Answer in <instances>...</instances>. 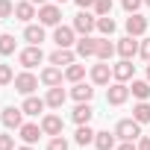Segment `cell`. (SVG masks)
Segmentation results:
<instances>
[{"instance_id": "ee69618b", "label": "cell", "mask_w": 150, "mask_h": 150, "mask_svg": "<svg viewBox=\"0 0 150 150\" xmlns=\"http://www.w3.org/2000/svg\"><path fill=\"white\" fill-rule=\"evenodd\" d=\"M147 83H150V65H147Z\"/></svg>"}, {"instance_id": "d4e9b609", "label": "cell", "mask_w": 150, "mask_h": 150, "mask_svg": "<svg viewBox=\"0 0 150 150\" xmlns=\"http://www.w3.org/2000/svg\"><path fill=\"white\" fill-rule=\"evenodd\" d=\"M94 144H97V150H115V135H112L109 129L94 132Z\"/></svg>"}, {"instance_id": "4316f807", "label": "cell", "mask_w": 150, "mask_h": 150, "mask_svg": "<svg viewBox=\"0 0 150 150\" xmlns=\"http://www.w3.org/2000/svg\"><path fill=\"white\" fill-rule=\"evenodd\" d=\"M129 91H132V97H138V100H147V97H150V83H144V80H132Z\"/></svg>"}, {"instance_id": "8992f818", "label": "cell", "mask_w": 150, "mask_h": 150, "mask_svg": "<svg viewBox=\"0 0 150 150\" xmlns=\"http://www.w3.org/2000/svg\"><path fill=\"white\" fill-rule=\"evenodd\" d=\"M112 77H115L118 83L132 80V77H135V65H132V59H121L118 65H112Z\"/></svg>"}, {"instance_id": "8d00e7d4", "label": "cell", "mask_w": 150, "mask_h": 150, "mask_svg": "<svg viewBox=\"0 0 150 150\" xmlns=\"http://www.w3.org/2000/svg\"><path fill=\"white\" fill-rule=\"evenodd\" d=\"M141 3H144V0H124V9L132 15V12H138V9H141Z\"/></svg>"}, {"instance_id": "d6986e66", "label": "cell", "mask_w": 150, "mask_h": 150, "mask_svg": "<svg viewBox=\"0 0 150 150\" xmlns=\"http://www.w3.org/2000/svg\"><path fill=\"white\" fill-rule=\"evenodd\" d=\"M115 53H118V47H115L109 38H97V53H94V56H97L100 62H109Z\"/></svg>"}, {"instance_id": "f1b7e54d", "label": "cell", "mask_w": 150, "mask_h": 150, "mask_svg": "<svg viewBox=\"0 0 150 150\" xmlns=\"http://www.w3.org/2000/svg\"><path fill=\"white\" fill-rule=\"evenodd\" d=\"M132 118H135L138 124H147V121H150V103L141 100L138 106H132Z\"/></svg>"}, {"instance_id": "4dcf8cb0", "label": "cell", "mask_w": 150, "mask_h": 150, "mask_svg": "<svg viewBox=\"0 0 150 150\" xmlns=\"http://www.w3.org/2000/svg\"><path fill=\"white\" fill-rule=\"evenodd\" d=\"M97 30H100L103 35H112V33H115V21H112L109 15H100V18H97Z\"/></svg>"}, {"instance_id": "7c38bea8", "label": "cell", "mask_w": 150, "mask_h": 150, "mask_svg": "<svg viewBox=\"0 0 150 150\" xmlns=\"http://www.w3.org/2000/svg\"><path fill=\"white\" fill-rule=\"evenodd\" d=\"M144 30H147V18H144V15H138V12H132V15L127 18V33L138 38Z\"/></svg>"}, {"instance_id": "52a82bcc", "label": "cell", "mask_w": 150, "mask_h": 150, "mask_svg": "<svg viewBox=\"0 0 150 150\" xmlns=\"http://www.w3.org/2000/svg\"><path fill=\"white\" fill-rule=\"evenodd\" d=\"M94 27H97V18H94V15H88V9H83L77 18H74V30H77L80 35H88Z\"/></svg>"}, {"instance_id": "836d02e7", "label": "cell", "mask_w": 150, "mask_h": 150, "mask_svg": "<svg viewBox=\"0 0 150 150\" xmlns=\"http://www.w3.org/2000/svg\"><path fill=\"white\" fill-rule=\"evenodd\" d=\"M47 150H68V141H65L62 135H53L50 144H47Z\"/></svg>"}, {"instance_id": "ba28073f", "label": "cell", "mask_w": 150, "mask_h": 150, "mask_svg": "<svg viewBox=\"0 0 150 150\" xmlns=\"http://www.w3.org/2000/svg\"><path fill=\"white\" fill-rule=\"evenodd\" d=\"M38 88V80L33 77L30 71H24V74H18L15 77V91H21V94H33Z\"/></svg>"}, {"instance_id": "603a6c76", "label": "cell", "mask_w": 150, "mask_h": 150, "mask_svg": "<svg viewBox=\"0 0 150 150\" xmlns=\"http://www.w3.org/2000/svg\"><path fill=\"white\" fill-rule=\"evenodd\" d=\"M71 118L77 121V124H88V121L94 118V109H91L88 103H77V109L71 112Z\"/></svg>"}, {"instance_id": "d6a6232c", "label": "cell", "mask_w": 150, "mask_h": 150, "mask_svg": "<svg viewBox=\"0 0 150 150\" xmlns=\"http://www.w3.org/2000/svg\"><path fill=\"white\" fill-rule=\"evenodd\" d=\"M94 12L97 15H109L112 12V0H94Z\"/></svg>"}, {"instance_id": "5bb4252c", "label": "cell", "mask_w": 150, "mask_h": 150, "mask_svg": "<svg viewBox=\"0 0 150 150\" xmlns=\"http://www.w3.org/2000/svg\"><path fill=\"white\" fill-rule=\"evenodd\" d=\"M62 118L59 115H44L41 118V129H44V135H62Z\"/></svg>"}, {"instance_id": "74e56055", "label": "cell", "mask_w": 150, "mask_h": 150, "mask_svg": "<svg viewBox=\"0 0 150 150\" xmlns=\"http://www.w3.org/2000/svg\"><path fill=\"white\" fill-rule=\"evenodd\" d=\"M138 56H141V59H147V62H150V38H147V41H141V44H138Z\"/></svg>"}, {"instance_id": "d590c367", "label": "cell", "mask_w": 150, "mask_h": 150, "mask_svg": "<svg viewBox=\"0 0 150 150\" xmlns=\"http://www.w3.org/2000/svg\"><path fill=\"white\" fill-rule=\"evenodd\" d=\"M0 150H15V135H0Z\"/></svg>"}, {"instance_id": "f546056e", "label": "cell", "mask_w": 150, "mask_h": 150, "mask_svg": "<svg viewBox=\"0 0 150 150\" xmlns=\"http://www.w3.org/2000/svg\"><path fill=\"white\" fill-rule=\"evenodd\" d=\"M12 53H15V35L3 33L0 35V56H12Z\"/></svg>"}, {"instance_id": "cb8c5ba5", "label": "cell", "mask_w": 150, "mask_h": 150, "mask_svg": "<svg viewBox=\"0 0 150 150\" xmlns=\"http://www.w3.org/2000/svg\"><path fill=\"white\" fill-rule=\"evenodd\" d=\"M15 15H18V21H33L35 18V3H30V0L15 3Z\"/></svg>"}, {"instance_id": "f6af8a7d", "label": "cell", "mask_w": 150, "mask_h": 150, "mask_svg": "<svg viewBox=\"0 0 150 150\" xmlns=\"http://www.w3.org/2000/svg\"><path fill=\"white\" fill-rule=\"evenodd\" d=\"M56 3H68V0H56Z\"/></svg>"}, {"instance_id": "2e32d148", "label": "cell", "mask_w": 150, "mask_h": 150, "mask_svg": "<svg viewBox=\"0 0 150 150\" xmlns=\"http://www.w3.org/2000/svg\"><path fill=\"white\" fill-rule=\"evenodd\" d=\"M71 97L77 100V103H88V100L94 97V88H91L88 83H74V88H71Z\"/></svg>"}, {"instance_id": "277c9868", "label": "cell", "mask_w": 150, "mask_h": 150, "mask_svg": "<svg viewBox=\"0 0 150 150\" xmlns=\"http://www.w3.org/2000/svg\"><path fill=\"white\" fill-rule=\"evenodd\" d=\"M127 97H129V86H124V83H118V80L106 88V103H112V106L127 103Z\"/></svg>"}, {"instance_id": "9a60e30c", "label": "cell", "mask_w": 150, "mask_h": 150, "mask_svg": "<svg viewBox=\"0 0 150 150\" xmlns=\"http://www.w3.org/2000/svg\"><path fill=\"white\" fill-rule=\"evenodd\" d=\"M62 68H56V65H50V68H44L41 71V83L47 86V88H53V86H62Z\"/></svg>"}, {"instance_id": "1f68e13d", "label": "cell", "mask_w": 150, "mask_h": 150, "mask_svg": "<svg viewBox=\"0 0 150 150\" xmlns=\"http://www.w3.org/2000/svg\"><path fill=\"white\" fill-rule=\"evenodd\" d=\"M9 83H15L12 68H9V65H0V86H9Z\"/></svg>"}, {"instance_id": "b9f144b4", "label": "cell", "mask_w": 150, "mask_h": 150, "mask_svg": "<svg viewBox=\"0 0 150 150\" xmlns=\"http://www.w3.org/2000/svg\"><path fill=\"white\" fill-rule=\"evenodd\" d=\"M15 150H33V144H24V147H15Z\"/></svg>"}, {"instance_id": "484cf974", "label": "cell", "mask_w": 150, "mask_h": 150, "mask_svg": "<svg viewBox=\"0 0 150 150\" xmlns=\"http://www.w3.org/2000/svg\"><path fill=\"white\" fill-rule=\"evenodd\" d=\"M83 77H86V65H68L65 68V80H71V83H83Z\"/></svg>"}, {"instance_id": "5b68a950", "label": "cell", "mask_w": 150, "mask_h": 150, "mask_svg": "<svg viewBox=\"0 0 150 150\" xmlns=\"http://www.w3.org/2000/svg\"><path fill=\"white\" fill-rule=\"evenodd\" d=\"M0 121H3V127H9V129H21V127H24V109L6 106L3 115H0Z\"/></svg>"}, {"instance_id": "9c48e42d", "label": "cell", "mask_w": 150, "mask_h": 150, "mask_svg": "<svg viewBox=\"0 0 150 150\" xmlns=\"http://www.w3.org/2000/svg\"><path fill=\"white\" fill-rule=\"evenodd\" d=\"M109 77H112V65H109V62H100V65L91 68V83H94V86H106Z\"/></svg>"}, {"instance_id": "83f0119b", "label": "cell", "mask_w": 150, "mask_h": 150, "mask_svg": "<svg viewBox=\"0 0 150 150\" xmlns=\"http://www.w3.org/2000/svg\"><path fill=\"white\" fill-rule=\"evenodd\" d=\"M74 138H77V144H83V147H86V144H91V141H94V129H91L88 124H80V129H77V135H74Z\"/></svg>"}, {"instance_id": "60d3db41", "label": "cell", "mask_w": 150, "mask_h": 150, "mask_svg": "<svg viewBox=\"0 0 150 150\" xmlns=\"http://www.w3.org/2000/svg\"><path fill=\"white\" fill-rule=\"evenodd\" d=\"M118 150H138V144H132V141H124Z\"/></svg>"}, {"instance_id": "ac0fdd59", "label": "cell", "mask_w": 150, "mask_h": 150, "mask_svg": "<svg viewBox=\"0 0 150 150\" xmlns=\"http://www.w3.org/2000/svg\"><path fill=\"white\" fill-rule=\"evenodd\" d=\"M41 135H44L41 124H24V127H21V138H24V144H35Z\"/></svg>"}, {"instance_id": "3957f363", "label": "cell", "mask_w": 150, "mask_h": 150, "mask_svg": "<svg viewBox=\"0 0 150 150\" xmlns=\"http://www.w3.org/2000/svg\"><path fill=\"white\" fill-rule=\"evenodd\" d=\"M41 59H44V53H41V47L38 44H30L27 50H21L18 53V62L30 71V68H35V65H41Z\"/></svg>"}, {"instance_id": "8fae6325", "label": "cell", "mask_w": 150, "mask_h": 150, "mask_svg": "<svg viewBox=\"0 0 150 150\" xmlns=\"http://www.w3.org/2000/svg\"><path fill=\"white\" fill-rule=\"evenodd\" d=\"M74 56L71 53V47H56L53 53H50V65H56V68H62V65H74Z\"/></svg>"}, {"instance_id": "e575fe53", "label": "cell", "mask_w": 150, "mask_h": 150, "mask_svg": "<svg viewBox=\"0 0 150 150\" xmlns=\"http://www.w3.org/2000/svg\"><path fill=\"white\" fill-rule=\"evenodd\" d=\"M15 12V6H12V0H0V18H9Z\"/></svg>"}, {"instance_id": "7402d4cb", "label": "cell", "mask_w": 150, "mask_h": 150, "mask_svg": "<svg viewBox=\"0 0 150 150\" xmlns=\"http://www.w3.org/2000/svg\"><path fill=\"white\" fill-rule=\"evenodd\" d=\"M44 106H47V103H44L41 97L27 94V100H24V106H21V109H24V115H41V112H44Z\"/></svg>"}, {"instance_id": "bcb514c9", "label": "cell", "mask_w": 150, "mask_h": 150, "mask_svg": "<svg viewBox=\"0 0 150 150\" xmlns=\"http://www.w3.org/2000/svg\"><path fill=\"white\" fill-rule=\"evenodd\" d=\"M144 3H147V6H150V0H144Z\"/></svg>"}, {"instance_id": "7bdbcfd3", "label": "cell", "mask_w": 150, "mask_h": 150, "mask_svg": "<svg viewBox=\"0 0 150 150\" xmlns=\"http://www.w3.org/2000/svg\"><path fill=\"white\" fill-rule=\"evenodd\" d=\"M30 3H38V6H44V3H47V0H30Z\"/></svg>"}, {"instance_id": "44dd1931", "label": "cell", "mask_w": 150, "mask_h": 150, "mask_svg": "<svg viewBox=\"0 0 150 150\" xmlns=\"http://www.w3.org/2000/svg\"><path fill=\"white\" fill-rule=\"evenodd\" d=\"M24 38L30 41V44H38L41 47V41H44V24H27V30H24Z\"/></svg>"}, {"instance_id": "7a4b0ae2", "label": "cell", "mask_w": 150, "mask_h": 150, "mask_svg": "<svg viewBox=\"0 0 150 150\" xmlns=\"http://www.w3.org/2000/svg\"><path fill=\"white\" fill-rule=\"evenodd\" d=\"M38 21H41L44 27H59V21H62L59 3H44V6H38Z\"/></svg>"}, {"instance_id": "30bf717a", "label": "cell", "mask_w": 150, "mask_h": 150, "mask_svg": "<svg viewBox=\"0 0 150 150\" xmlns=\"http://www.w3.org/2000/svg\"><path fill=\"white\" fill-rule=\"evenodd\" d=\"M74 33H77V30H74V27H56V33H53V41H56V47H71L74 44Z\"/></svg>"}, {"instance_id": "ab89813d", "label": "cell", "mask_w": 150, "mask_h": 150, "mask_svg": "<svg viewBox=\"0 0 150 150\" xmlns=\"http://www.w3.org/2000/svg\"><path fill=\"white\" fill-rule=\"evenodd\" d=\"M74 3H77L80 9H88V6H94V0H74Z\"/></svg>"}, {"instance_id": "4fadbf2b", "label": "cell", "mask_w": 150, "mask_h": 150, "mask_svg": "<svg viewBox=\"0 0 150 150\" xmlns=\"http://www.w3.org/2000/svg\"><path fill=\"white\" fill-rule=\"evenodd\" d=\"M115 47H118L121 59H132V56L138 53V41H135V35H127V38H121Z\"/></svg>"}, {"instance_id": "e0dca14e", "label": "cell", "mask_w": 150, "mask_h": 150, "mask_svg": "<svg viewBox=\"0 0 150 150\" xmlns=\"http://www.w3.org/2000/svg\"><path fill=\"white\" fill-rule=\"evenodd\" d=\"M94 53H97V38H91V35H83V38L77 41V56L88 59V56H94Z\"/></svg>"}, {"instance_id": "6da1fadb", "label": "cell", "mask_w": 150, "mask_h": 150, "mask_svg": "<svg viewBox=\"0 0 150 150\" xmlns=\"http://www.w3.org/2000/svg\"><path fill=\"white\" fill-rule=\"evenodd\" d=\"M115 135H118L121 141H135V138H141V124H138L135 118H124V121H118Z\"/></svg>"}, {"instance_id": "ffe728a7", "label": "cell", "mask_w": 150, "mask_h": 150, "mask_svg": "<svg viewBox=\"0 0 150 150\" xmlns=\"http://www.w3.org/2000/svg\"><path fill=\"white\" fill-rule=\"evenodd\" d=\"M65 100H68V91H62V86H53V88L47 91V97H44V103L53 106V109H62Z\"/></svg>"}, {"instance_id": "f35d334b", "label": "cell", "mask_w": 150, "mask_h": 150, "mask_svg": "<svg viewBox=\"0 0 150 150\" xmlns=\"http://www.w3.org/2000/svg\"><path fill=\"white\" fill-rule=\"evenodd\" d=\"M138 150H150V135H141L138 138Z\"/></svg>"}]
</instances>
